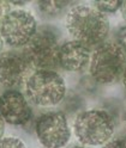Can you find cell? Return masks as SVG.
<instances>
[{
    "mask_svg": "<svg viewBox=\"0 0 126 148\" xmlns=\"http://www.w3.org/2000/svg\"><path fill=\"white\" fill-rule=\"evenodd\" d=\"M65 25L73 40L89 49L96 48L106 42L111 29L106 14L84 4L73 5L70 8L66 14Z\"/></svg>",
    "mask_w": 126,
    "mask_h": 148,
    "instance_id": "cell-1",
    "label": "cell"
},
{
    "mask_svg": "<svg viewBox=\"0 0 126 148\" xmlns=\"http://www.w3.org/2000/svg\"><path fill=\"white\" fill-rule=\"evenodd\" d=\"M116 121L105 109H90L78 114L73 121V134L83 146H103L114 135Z\"/></svg>",
    "mask_w": 126,
    "mask_h": 148,
    "instance_id": "cell-2",
    "label": "cell"
},
{
    "mask_svg": "<svg viewBox=\"0 0 126 148\" xmlns=\"http://www.w3.org/2000/svg\"><path fill=\"white\" fill-rule=\"evenodd\" d=\"M25 97L40 108L59 105L66 96V84L54 69L34 71L25 82Z\"/></svg>",
    "mask_w": 126,
    "mask_h": 148,
    "instance_id": "cell-3",
    "label": "cell"
},
{
    "mask_svg": "<svg viewBox=\"0 0 126 148\" xmlns=\"http://www.w3.org/2000/svg\"><path fill=\"white\" fill-rule=\"evenodd\" d=\"M60 34L53 25H41L35 36L23 49L34 71L54 69L58 67Z\"/></svg>",
    "mask_w": 126,
    "mask_h": 148,
    "instance_id": "cell-4",
    "label": "cell"
},
{
    "mask_svg": "<svg viewBox=\"0 0 126 148\" xmlns=\"http://www.w3.org/2000/svg\"><path fill=\"white\" fill-rule=\"evenodd\" d=\"M126 66V54L113 42H103L91 51L89 72L97 84L118 80Z\"/></svg>",
    "mask_w": 126,
    "mask_h": 148,
    "instance_id": "cell-5",
    "label": "cell"
},
{
    "mask_svg": "<svg viewBox=\"0 0 126 148\" xmlns=\"http://www.w3.org/2000/svg\"><path fill=\"white\" fill-rule=\"evenodd\" d=\"M35 16L22 7H7L0 21V36L4 44L12 48H25L37 31Z\"/></svg>",
    "mask_w": 126,
    "mask_h": 148,
    "instance_id": "cell-6",
    "label": "cell"
},
{
    "mask_svg": "<svg viewBox=\"0 0 126 148\" xmlns=\"http://www.w3.org/2000/svg\"><path fill=\"white\" fill-rule=\"evenodd\" d=\"M35 133L44 148H64L71 138V127L62 111H47L35 122Z\"/></svg>",
    "mask_w": 126,
    "mask_h": 148,
    "instance_id": "cell-7",
    "label": "cell"
},
{
    "mask_svg": "<svg viewBox=\"0 0 126 148\" xmlns=\"http://www.w3.org/2000/svg\"><path fill=\"white\" fill-rule=\"evenodd\" d=\"M34 68L23 50H7L0 54V84L8 88L25 85Z\"/></svg>",
    "mask_w": 126,
    "mask_h": 148,
    "instance_id": "cell-8",
    "label": "cell"
},
{
    "mask_svg": "<svg viewBox=\"0 0 126 148\" xmlns=\"http://www.w3.org/2000/svg\"><path fill=\"white\" fill-rule=\"evenodd\" d=\"M33 115L29 100L21 91L8 88L0 95V116L5 123L25 127L31 122Z\"/></svg>",
    "mask_w": 126,
    "mask_h": 148,
    "instance_id": "cell-9",
    "label": "cell"
},
{
    "mask_svg": "<svg viewBox=\"0 0 126 148\" xmlns=\"http://www.w3.org/2000/svg\"><path fill=\"white\" fill-rule=\"evenodd\" d=\"M90 49L75 40L60 44L58 64L67 72H82L89 67Z\"/></svg>",
    "mask_w": 126,
    "mask_h": 148,
    "instance_id": "cell-10",
    "label": "cell"
},
{
    "mask_svg": "<svg viewBox=\"0 0 126 148\" xmlns=\"http://www.w3.org/2000/svg\"><path fill=\"white\" fill-rule=\"evenodd\" d=\"M73 6L67 0H40L37 1V7L40 13L44 18H57L65 11L70 10Z\"/></svg>",
    "mask_w": 126,
    "mask_h": 148,
    "instance_id": "cell-11",
    "label": "cell"
},
{
    "mask_svg": "<svg viewBox=\"0 0 126 148\" xmlns=\"http://www.w3.org/2000/svg\"><path fill=\"white\" fill-rule=\"evenodd\" d=\"M62 112L66 116L67 115H78L82 112V110L84 108V99L80 97L79 95L75 93V92H70L65 96V98L62 99ZM60 103V104H61Z\"/></svg>",
    "mask_w": 126,
    "mask_h": 148,
    "instance_id": "cell-12",
    "label": "cell"
},
{
    "mask_svg": "<svg viewBox=\"0 0 126 148\" xmlns=\"http://www.w3.org/2000/svg\"><path fill=\"white\" fill-rule=\"evenodd\" d=\"M121 4L123 1H120V0H115V1H94L93 7H95L96 10L102 12L103 14H107L120 10Z\"/></svg>",
    "mask_w": 126,
    "mask_h": 148,
    "instance_id": "cell-13",
    "label": "cell"
},
{
    "mask_svg": "<svg viewBox=\"0 0 126 148\" xmlns=\"http://www.w3.org/2000/svg\"><path fill=\"white\" fill-rule=\"evenodd\" d=\"M0 148H26L23 140L15 136L0 137Z\"/></svg>",
    "mask_w": 126,
    "mask_h": 148,
    "instance_id": "cell-14",
    "label": "cell"
},
{
    "mask_svg": "<svg viewBox=\"0 0 126 148\" xmlns=\"http://www.w3.org/2000/svg\"><path fill=\"white\" fill-rule=\"evenodd\" d=\"M115 44L126 54V25L120 26L115 32Z\"/></svg>",
    "mask_w": 126,
    "mask_h": 148,
    "instance_id": "cell-15",
    "label": "cell"
},
{
    "mask_svg": "<svg viewBox=\"0 0 126 148\" xmlns=\"http://www.w3.org/2000/svg\"><path fill=\"white\" fill-rule=\"evenodd\" d=\"M102 148H126V136L112 138L107 143H105Z\"/></svg>",
    "mask_w": 126,
    "mask_h": 148,
    "instance_id": "cell-16",
    "label": "cell"
},
{
    "mask_svg": "<svg viewBox=\"0 0 126 148\" xmlns=\"http://www.w3.org/2000/svg\"><path fill=\"white\" fill-rule=\"evenodd\" d=\"M7 10V3H4V1H0V21L4 16V13L6 12Z\"/></svg>",
    "mask_w": 126,
    "mask_h": 148,
    "instance_id": "cell-17",
    "label": "cell"
},
{
    "mask_svg": "<svg viewBox=\"0 0 126 148\" xmlns=\"http://www.w3.org/2000/svg\"><path fill=\"white\" fill-rule=\"evenodd\" d=\"M120 11H121V16L124 18V21L126 22V1H123L121 7H120Z\"/></svg>",
    "mask_w": 126,
    "mask_h": 148,
    "instance_id": "cell-18",
    "label": "cell"
},
{
    "mask_svg": "<svg viewBox=\"0 0 126 148\" xmlns=\"http://www.w3.org/2000/svg\"><path fill=\"white\" fill-rule=\"evenodd\" d=\"M4 132H5V122H4V119L1 118V116H0V137H3Z\"/></svg>",
    "mask_w": 126,
    "mask_h": 148,
    "instance_id": "cell-19",
    "label": "cell"
},
{
    "mask_svg": "<svg viewBox=\"0 0 126 148\" xmlns=\"http://www.w3.org/2000/svg\"><path fill=\"white\" fill-rule=\"evenodd\" d=\"M121 79H123V84H124V86H125V88H126V66H125L124 72H123V74H121Z\"/></svg>",
    "mask_w": 126,
    "mask_h": 148,
    "instance_id": "cell-20",
    "label": "cell"
},
{
    "mask_svg": "<svg viewBox=\"0 0 126 148\" xmlns=\"http://www.w3.org/2000/svg\"><path fill=\"white\" fill-rule=\"evenodd\" d=\"M3 48H4V42H3V40H1V36H0V54H1L3 51Z\"/></svg>",
    "mask_w": 126,
    "mask_h": 148,
    "instance_id": "cell-21",
    "label": "cell"
},
{
    "mask_svg": "<svg viewBox=\"0 0 126 148\" xmlns=\"http://www.w3.org/2000/svg\"><path fill=\"white\" fill-rule=\"evenodd\" d=\"M70 148H88L87 146H83V145H76V146H72Z\"/></svg>",
    "mask_w": 126,
    "mask_h": 148,
    "instance_id": "cell-22",
    "label": "cell"
},
{
    "mask_svg": "<svg viewBox=\"0 0 126 148\" xmlns=\"http://www.w3.org/2000/svg\"><path fill=\"white\" fill-rule=\"evenodd\" d=\"M124 118H125V124H126V112H125V117Z\"/></svg>",
    "mask_w": 126,
    "mask_h": 148,
    "instance_id": "cell-23",
    "label": "cell"
}]
</instances>
